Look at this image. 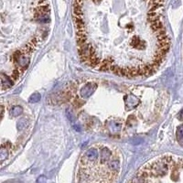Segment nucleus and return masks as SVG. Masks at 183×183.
I'll return each instance as SVG.
<instances>
[{"mask_svg": "<svg viewBox=\"0 0 183 183\" xmlns=\"http://www.w3.org/2000/svg\"><path fill=\"white\" fill-rule=\"evenodd\" d=\"M2 78H1V83H2V87L3 89L5 88H9V87H11V86L13 85V82L11 80H10L9 78L6 77L4 74L1 75Z\"/></svg>", "mask_w": 183, "mask_h": 183, "instance_id": "f257e3e1", "label": "nucleus"}, {"mask_svg": "<svg viewBox=\"0 0 183 183\" xmlns=\"http://www.w3.org/2000/svg\"><path fill=\"white\" fill-rule=\"evenodd\" d=\"M21 113H22V108L20 106H14L10 111V114L13 115H21Z\"/></svg>", "mask_w": 183, "mask_h": 183, "instance_id": "f03ea898", "label": "nucleus"}, {"mask_svg": "<svg viewBox=\"0 0 183 183\" xmlns=\"http://www.w3.org/2000/svg\"><path fill=\"white\" fill-rule=\"evenodd\" d=\"M40 100V94H32L30 97H29V102L30 103H36V102H39Z\"/></svg>", "mask_w": 183, "mask_h": 183, "instance_id": "7ed1b4c3", "label": "nucleus"}, {"mask_svg": "<svg viewBox=\"0 0 183 183\" xmlns=\"http://www.w3.org/2000/svg\"><path fill=\"white\" fill-rule=\"evenodd\" d=\"M177 137L178 139H181L183 137V125L180 126L177 129Z\"/></svg>", "mask_w": 183, "mask_h": 183, "instance_id": "20e7f679", "label": "nucleus"}, {"mask_svg": "<svg viewBox=\"0 0 183 183\" xmlns=\"http://www.w3.org/2000/svg\"><path fill=\"white\" fill-rule=\"evenodd\" d=\"M19 71L18 70H16V71L13 72V74H12V77H13V79H18V76H19Z\"/></svg>", "mask_w": 183, "mask_h": 183, "instance_id": "39448f33", "label": "nucleus"}, {"mask_svg": "<svg viewBox=\"0 0 183 183\" xmlns=\"http://www.w3.org/2000/svg\"><path fill=\"white\" fill-rule=\"evenodd\" d=\"M179 118L180 120H182L183 119V110L180 113V115H179Z\"/></svg>", "mask_w": 183, "mask_h": 183, "instance_id": "423d86ee", "label": "nucleus"}]
</instances>
